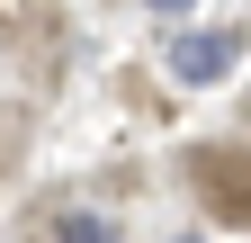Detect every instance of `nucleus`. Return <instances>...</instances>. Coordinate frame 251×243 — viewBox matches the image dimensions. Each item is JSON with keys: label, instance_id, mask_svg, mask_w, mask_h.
Masks as SVG:
<instances>
[{"label": "nucleus", "instance_id": "1", "mask_svg": "<svg viewBox=\"0 0 251 243\" xmlns=\"http://www.w3.org/2000/svg\"><path fill=\"white\" fill-rule=\"evenodd\" d=\"M188 180L225 225H251V144H188Z\"/></svg>", "mask_w": 251, "mask_h": 243}, {"label": "nucleus", "instance_id": "2", "mask_svg": "<svg viewBox=\"0 0 251 243\" xmlns=\"http://www.w3.org/2000/svg\"><path fill=\"white\" fill-rule=\"evenodd\" d=\"M233 63H242V36H233V27H198V36L171 45V72H179L188 90H198V81H225Z\"/></svg>", "mask_w": 251, "mask_h": 243}, {"label": "nucleus", "instance_id": "3", "mask_svg": "<svg viewBox=\"0 0 251 243\" xmlns=\"http://www.w3.org/2000/svg\"><path fill=\"white\" fill-rule=\"evenodd\" d=\"M54 243H126L108 216H90V207H72V216H54Z\"/></svg>", "mask_w": 251, "mask_h": 243}, {"label": "nucleus", "instance_id": "4", "mask_svg": "<svg viewBox=\"0 0 251 243\" xmlns=\"http://www.w3.org/2000/svg\"><path fill=\"white\" fill-rule=\"evenodd\" d=\"M144 9H198V0H144Z\"/></svg>", "mask_w": 251, "mask_h": 243}, {"label": "nucleus", "instance_id": "5", "mask_svg": "<svg viewBox=\"0 0 251 243\" xmlns=\"http://www.w3.org/2000/svg\"><path fill=\"white\" fill-rule=\"evenodd\" d=\"M171 243H198V234H171Z\"/></svg>", "mask_w": 251, "mask_h": 243}]
</instances>
